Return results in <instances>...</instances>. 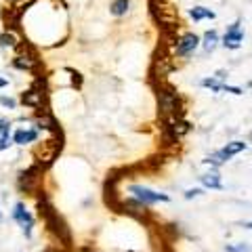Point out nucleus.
Wrapping results in <instances>:
<instances>
[{
	"label": "nucleus",
	"instance_id": "nucleus-1",
	"mask_svg": "<svg viewBox=\"0 0 252 252\" xmlns=\"http://www.w3.org/2000/svg\"><path fill=\"white\" fill-rule=\"evenodd\" d=\"M42 172H44V166H42V164H38V162L32 164L28 170H23L19 175V181H17L21 191L36 193L38 187H40V183H42Z\"/></svg>",
	"mask_w": 252,
	"mask_h": 252
},
{
	"label": "nucleus",
	"instance_id": "nucleus-2",
	"mask_svg": "<svg viewBox=\"0 0 252 252\" xmlns=\"http://www.w3.org/2000/svg\"><path fill=\"white\" fill-rule=\"evenodd\" d=\"M244 149H246V143H244V141H231V143H227L223 149H219L217 154L208 156L204 162H206V164H212V166H220V164H225L227 160H231L235 154L244 152Z\"/></svg>",
	"mask_w": 252,
	"mask_h": 252
},
{
	"label": "nucleus",
	"instance_id": "nucleus-3",
	"mask_svg": "<svg viewBox=\"0 0 252 252\" xmlns=\"http://www.w3.org/2000/svg\"><path fill=\"white\" fill-rule=\"evenodd\" d=\"M130 198H135L137 202L145 204V206H152V204L170 200L166 193H158V191H154V189H147V187H141V185H132L130 187Z\"/></svg>",
	"mask_w": 252,
	"mask_h": 252
},
{
	"label": "nucleus",
	"instance_id": "nucleus-4",
	"mask_svg": "<svg viewBox=\"0 0 252 252\" xmlns=\"http://www.w3.org/2000/svg\"><path fill=\"white\" fill-rule=\"evenodd\" d=\"M11 217H13L15 223L21 227V231L26 233V238H32V229H34V217H32V212L26 208V204H23V202L15 204Z\"/></svg>",
	"mask_w": 252,
	"mask_h": 252
},
{
	"label": "nucleus",
	"instance_id": "nucleus-5",
	"mask_svg": "<svg viewBox=\"0 0 252 252\" xmlns=\"http://www.w3.org/2000/svg\"><path fill=\"white\" fill-rule=\"evenodd\" d=\"M158 101H160V109L166 118H177L179 109V94L170 89H158Z\"/></svg>",
	"mask_w": 252,
	"mask_h": 252
},
{
	"label": "nucleus",
	"instance_id": "nucleus-6",
	"mask_svg": "<svg viewBox=\"0 0 252 252\" xmlns=\"http://www.w3.org/2000/svg\"><path fill=\"white\" fill-rule=\"evenodd\" d=\"M223 46L225 49H229V51H238L242 42H244V28H242V21H233L231 26H227L225 30V36H223Z\"/></svg>",
	"mask_w": 252,
	"mask_h": 252
},
{
	"label": "nucleus",
	"instance_id": "nucleus-7",
	"mask_svg": "<svg viewBox=\"0 0 252 252\" xmlns=\"http://www.w3.org/2000/svg\"><path fill=\"white\" fill-rule=\"evenodd\" d=\"M200 46V38L193 34V32H187L177 40V46H175V53L177 57H189V55H193L195 49Z\"/></svg>",
	"mask_w": 252,
	"mask_h": 252
},
{
	"label": "nucleus",
	"instance_id": "nucleus-8",
	"mask_svg": "<svg viewBox=\"0 0 252 252\" xmlns=\"http://www.w3.org/2000/svg\"><path fill=\"white\" fill-rule=\"evenodd\" d=\"M59 152H61V143H59V141H55V139L44 141L42 147L38 149V164H42V166H49L55 158L59 156Z\"/></svg>",
	"mask_w": 252,
	"mask_h": 252
},
{
	"label": "nucleus",
	"instance_id": "nucleus-9",
	"mask_svg": "<svg viewBox=\"0 0 252 252\" xmlns=\"http://www.w3.org/2000/svg\"><path fill=\"white\" fill-rule=\"evenodd\" d=\"M21 103L28 105L32 109H42V103H44V93L38 91V89H30L28 93L21 94Z\"/></svg>",
	"mask_w": 252,
	"mask_h": 252
},
{
	"label": "nucleus",
	"instance_id": "nucleus-10",
	"mask_svg": "<svg viewBox=\"0 0 252 252\" xmlns=\"http://www.w3.org/2000/svg\"><path fill=\"white\" fill-rule=\"evenodd\" d=\"M36 139H38L36 128H19V130H15V135H13V143L15 145H28V143H34Z\"/></svg>",
	"mask_w": 252,
	"mask_h": 252
},
{
	"label": "nucleus",
	"instance_id": "nucleus-11",
	"mask_svg": "<svg viewBox=\"0 0 252 252\" xmlns=\"http://www.w3.org/2000/svg\"><path fill=\"white\" fill-rule=\"evenodd\" d=\"M11 145V122L0 118V152L9 149Z\"/></svg>",
	"mask_w": 252,
	"mask_h": 252
},
{
	"label": "nucleus",
	"instance_id": "nucleus-12",
	"mask_svg": "<svg viewBox=\"0 0 252 252\" xmlns=\"http://www.w3.org/2000/svg\"><path fill=\"white\" fill-rule=\"evenodd\" d=\"M189 17L193 21H204V19H215L217 13L208 9V6H193V9H189Z\"/></svg>",
	"mask_w": 252,
	"mask_h": 252
},
{
	"label": "nucleus",
	"instance_id": "nucleus-13",
	"mask_svg": "<svg viewBox=\"0 0 252 252\" xmlns=\"http://www.w3.org/2000/svg\"><path fill=\"white\" fill-rule=\"evenodd\" d=\"M219 32L217 30H208L206 34H204V38H202V46H204V51L206 53H212L219 46Z\"/></svg>",
	"mask_w": 252,
	"mask_h": 252
},
{
	"label": "nucleus",
	"instance_id": "nucleus-14",
	"mask_svg": "<svg viewBox=\"0 0 252 252\" xmlns=\"http://www.w3.org/2000/svg\"><path fill=\"white\" fill-rule=\"evenodd\" d=\"M200 181H202V185L208 187V189H223V185H220V175H219V172H208V175H202Z\"/></svg>",
	"mask_w": 252,
	"mask_h": 252
},
{
	"label": "nucleus",
	"instance_id": "nucleus-15",
	"mask_svg": "<svg viewBox=\"0 0 252 252\" xmlns=\"http://www.w3.org/2000/svg\"><path fill=\"white\" fill-rule=\"evenodd\" d=\"M13 65L17 69H32L36 65V59L32 57V55H19V57L13 59Z\"/></svg>",
	"mask_w": 252,
	"mask_h": 252
},
{
	"label": "nucleus",
	"instance_id": "nucleus-16",
	"mask_svg": "<svg viewBox=\"0 0 252 252\" xmlns=\"http://www.w3.org/2000/svg\"><path fill=\"white\" fill-rule=\"evenodd\" d=\"M128 9H130V0H114L112 6H109V11H112V15H116V17L126 15Z\"/></svg>",
	"mask_w": 252,
	"mask_h": 252
},
{
	"label": "nucleus",
	"instance_id": "nucleus-17",
	"mask_svg": "<svg viewBox=\"0 0 252 252\" xmlns=\"http://www.w3.org/2000/svg\"><path fill=\"white\" fill-rule=\"evenodd\" d=\"M202 86H204V89L215 91V93H223L225 82H223V80H219L217 76H210V78H204V80H202Z\"/></svg>",
	"mask_w": 252,
	"mask_h": 252
},
{
	"label": "nucleus",
	"instance_id": "nucleus-18",
	"mask_svg": "<svg viewBox=\"0 0 252 252\" xmlns=\"http://www.w3.org/2000/svg\"><path fill=\"white\" fill-rule=\"evenodd\" d=\"M0 44L2 46H17V38H15L11 32H4V34L0 36Z\"/></svg>",
	"mask_w": 252,
	"mask_h": 252
},
{
	"label": "nucleus",
	"instance_id": "nucleus-19",
	"mask_svg": "<svg viewBox=\"0 0 252 252\" xmlns=\"http://www.w3.org/2000/svg\"><path fill=\"white\" fill-rule=\"evenodd\" d=\"M0 105L9 107V109H15V107H17V101H15L13 97H6V94H2V97H0Z\"/></svg>",
	"mask_w": 252,
	"mask_h": 252
},
{
	"label": "nucleus",
	"instance_id": "nucleus-20",
	"mask_svg": "<svg viewBox=\"0 0 252 252\" xmlns=\"http://www.w3.org/2000/svg\"><path fill=\"white\" fill-rule=\"evenodd\" d=\"M227 252H250V246H246V244H238V246H227Z\"/></svg>",
	"mask_w": 252,
	"mask_h": 252
},
{
	"label": "nucleus",
	"instance_id": "nucleus-21",
	"mask_svg": "<svg viewBox=\"0 0 252 252\" xmlns=\"http://www.w3.org/2000/svg\"><path fill=\"white\" fill-rule=\"evenodd\" d=\"M200 193H202L200 189H189V191H185V198L191 200V198H195V195H200Z\"/></svg>",
	"mask_w": 252,
	"mask_h": 252
},
{
	"label": "nucleus",
	"instance_id": "nucleus-22",
	"mask_svg": "<svg viewBox=\"0 0 252 252\" xmlns=\"http://www.w3.org/2000/svg\"><path fill=\"white\" fill-rule=\"evenodd\" d=\"M6 84H9V80H6V78H2V76H0V89H4Z\"/></svg>",
	"mask_w": 252,
	"mask_h": 252
},
{
	"label": "nucleus",
	"instance_id": "nucleus-23",
	"mask_svg": "<svg viewBox=\"0 0 252 252\" xmlns=\"http://www.w3.org/2000/svg\"><path fill=\"white\" fill-rule=\"evenodd\" d=\"M82 252H97V250H91V248H84Z\"/></svg>",
	"mask_w": 252,
	"mask_h": 252
},
{
	"label": "nucleus",
	"instance_id": "nucleus-24",
	"mask_svg": "<svg viewBox=\"0 0 252 252\" xmlns=\"http://www.w3.org/2000/svg\"><path fill=\"white\" fill-rule=\"evenodd\" d=\"M246 227H248V229H252V223H246Z\"/></svg>",
	"mask_w": 252,
	"mask_h": 252
},
{
	"label": "nucleus",
	"instance_id": "nucleus-25",
	"mask_svg": "<svg viewBox=\"0 0 252 252\" xmlns=\"http://www.w3.org/2000/svg\"><path fill=\"white\" fill-rule=\"evenodd\" d=\"M0 219H2V212H0Z\"/></svg>",
	"mask_w": 252,
	"mask_h": 252
},
{
	"label": "nucleus",
	"instance_id": "nucleus-26",
	"mask_svg": "<svg viewBox=\"0 0 252 252\" xmlns=\"http://www.w3.org/2000/svg\"><path fill=\"white\" fill-rule=\"evenodd\" d=\"M128 252H132V250H128Z\"/></svg>",
	"mask_w": 252,
	"mask_h": 252
}]
</instances>
